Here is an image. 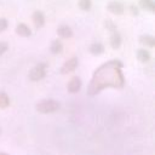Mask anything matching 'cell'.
Wrapping results in <instances>:
<instances>
[{
    "mask_svg": "<svg viewBox=\"0 0 155 155\" xmlns=\"http://www.w3.org/2000/svg\"><path fill=\"white\" fill-rule=\"evenodd\" d=\"M59 108V103L54 99H42L36 103L35 109L36 111L41 114H48V113H54Z\"/></svg>",
    "mask_w": 155,
    "mask_h": 155,
    "instance_id": "cell-1",
    "label": "cell"
},
{
    "mask_svg": "<svg viewBox=\"0 0 155 155\" xmlns=\"http://www.w3.org/2000/svg\"><path fill=\"white\" fill-rule=\"evenodd\" d=\"M46 75V64L45 63H39L36 64L30 71H29V79L31 81H39L44 79Z\"/></svg>",
    "mask_w": 155,
    "mask_h": 155,
    "instance_id": "cell-2",
    "label": "cell"
},
{
    "mask_svg": "<svg viewBox=\"0 0 155 155\" xmlns=\"http://www.w3.org/2000/svg\"><path fill=\"white\" fill-rule=\"evenodd\" d=\"M78 63H79L78 58H76V57H71L70 59L65 61V63L62 65V68H61V73H62V74H68V73L74 71L75 68L78 67Z\"/></svg>",
    "mask_w": 155,
    "mask_h": 155,
    "instance_id": "cell-3",
    "label": "cell"
},
{
    "mask_svg": "<svg viewBox=\"0 0 155 155\" xmlns=\"http://www.w3.org/2000/svg\"><path fill=\"white\" fill-rule=\"evenodd\" d=\"M80 88H81V80H80V78H79V76L71 78V79L69 80L68 85H67L68 92H70V93H76Z\"/></svg>",
    "mask_w": 155,
    "mask_h": 155,
    "instance_id": "cell-4",
    "label": "cell"
},
{
    "mask_svg": "<svg viewBox=\"0 0 155 155\" xmlns=\"http://www.w3.org/2000/svg\"><path fill=\"white\" fill-rule=\"evenodd\" d=\"M108 11H110L114 15H122L124 13V5L119 1H110L107 5Z\"/></svg>",
    "mask_w": 155,
    "mask_h": 155,
    "instance_id": "cell-5",
    "label": "cell"
},
{
    "mask_svg": "<svg viewBox=\"0 0 155 155\" xmlns=\"http://www.w3.org/2000/svg\"><path fill=\"white\" fill-rule=\"evenodd\" d=\"M57 34L63 38V39H68V38H71L73 36V30L70 27L65 25V24H62L57 28Z\"/></svg>",
    "mask_w": 155,
    "mask_h": 155,
    "instance_id": "cell-6",
    "label": "cell"
},
{
    "mask_svg": "<svg viewBox=\"0 0 155 155\" xmlns=\"http://www.w3.org/2000/svg\"><path fill=\"white\" fill-rule=\"evenodd\" d=\"M33 23L36 28H41L45 24V16L41 11H35L33 13Z\"/></svg>",
    "mask_w": 155,
    "mask_h": 155,
    "instance_id": "cell-7",
    "label": "cell"
},
{
    "mask_svg": "<svg viewBox=\"0 0 155 155\" xmlns=\"http://www.w3.org/2000/svg\"><path fill=\"white\" fill-rule=\"evenodd\" d=\"M16 33L19 35V36H24V38H27V36H29L30 35V28L25 24V23H19V24H17V27H16Z\"/></svg>",
    "mask_w": 155,
    "mask_h": 155,
    "instance_id": "cell-8",
    "label": "cell"
},
{
    "mask_svg": "<svg viewBox=\"0 0 155 155\" xmlns=\"http://www.w3.org/2000/svg\"><path fill=\"white\" fill-rule=\"evenodd\" d=\"M120 45H121V36L116 30H113L110 36V46L113 48H119Z\"/></svg>",
    "mask_w": 155,
    "mask_h": 155,
    "instance_id": "cell-9",
    "label": "cell"
},
{
    "mask_svg": "<svg viewBox=\"0 0 155 155\" xmlns=\"http://www.w3.org/2000/svg\"><path fill=\"white\" fill-rule=\"evenodd\" d=\"M90 52L93 56H99V54H102L104 52V46L101 42H93L90 46Z\"/></svg>",
    "mask_w": 155,
    "mask_h": 155,
    "instance_id": "cell-10",
    "label": "cell"
},
{
    "mask_svg": "<svg viewBox=\"0 0 155 155\" xmlns=\"http://www.w3.org/2000/svg\"><path fill=\"white\" fill-rule=\"evenodd\" d=\"M139 6L149 12H154L155 11V4L153 0H139Z\"/></svg>",
    "mask_w": 155,
    "mask_h": 155,
    "instance_id": "cell-11",
    "label": "cell"
},
{
    "mask_svg": "<svg viewBox=\"0 0 155 155\" xmlns=\"http://www.w3.org/2000/svg\"><path fill=\"white\" fill-rule=\"evenodd\" d=\"M139 42L142 45H147L149 47H153L155 45V39L151 36V35H148V34H144L142 36H139Z\"/></svg>",
    "mask_w": 155,
    "mask_h": 155,
    "instance_id": "cell-12",
    "label": "cell"
},
{
    "mask_svg": "<svg viewBox=\"0 0 155 155\" xmlns=\"http://www.w3.org/2000/svg\"><path fill=\"white\" fill-rule=\"evenodd\" d=\"M50 50H51V52L53 54H58V53H61L63 51V45H62V42L59 40H53L51 46H50Z\"/></svg>",
    "mask_w": 155,
    "mask_h": 155,
    "instance_id": "cell-13",
    "label": "cell"
},
{
    "mask_svg": "<svg viewBox=\"0 0 155 155\" xmlns=\"http://www.w3.org/2000/svg\"><path fill=\"white\" fill-rule=\"evenodd\" d=\"M137 58H138L142 63H147V62L150 59V52L147 51V50L140 48V50L137 51Z\"/></svg>",
    "mask_w": 155,
    "mask_h": 155,
    "instance_id": "cell-14",
    "label": "cell"
},
{
    "mask_svg": "<svg viewBox=\"0 0 155 155\" xmlns=\"http://www.w3.org/2000/svg\"><path fill=\"white\" fill-rule=\"evenodd\" d=\"M8 105H10V98H8V96L4 91H0V109H5Z\"/></svg>",
    "mask_w": 155,
    "mask_h": 155,
    "instance_id": "cell-15",
    "label": "cell"
},
{
    "mask_svg": "<svg viewBox=\"0 0 155 155\" xmlns=\"http://www.w3.org/2000/svg\"><path fill=\"white\" fill-rule=\"evenodd\" d=\"M79 7L84 11H88L91 8V0H79Z\"/></svg>",
    "mask_w": 155,
    "mask_h": 155,
    "instance_id": "cell-16",
    "label": "cell"
},
{
    "mask_svg": "<svg viewBox=\"0 0 155 155\" xmlns=\"http://www.w3.org/2000/svg\"><path fill=\"white\" fill-rule=\"evenodd\" d=\"M7 25H8L7 19L6 18H0V33H2L7 28Z\"/></svg>",
    "mask_w": 155,
    "mask_h": 155,
    "instance_id": "cell-17",
    "label": "cell"
},
{
    "mask_svg": "<svg viewBox=\"0 0 155 155\" xmlns=\"http://www.w3.org/2000/svg\"><path fill=\"white\" fill-rule=\"evenodd\" d=\"M7 48H8L7 42H5V41H0V56L4 54V53L7 51Z\"/></svg>",
    "mask_w": 155,
    "mask_h": 155,
    "instance_id": "cell-18",
    "label": "cell"
},
{
    "mask_svg": "<svg viewBox=\"0 0 155 155\" xmlns=\"http://www.w3.org/2000/svg\"><path fill=\"white\" fill-rule=\"evenodd\" d=\"M105 28H107V29H109L110 31L116 30V27H115V24H114L111 21H105Z\"/></svg>",
    "mask_w": 155,
    "mask_h": 155,
    "instance_id": "cell-19",
    "label": "cell"
},
{
    "mask_svg": "<svg viewBox=\"0 0 155 155\" xmlns=\"http://www.w3.org/2000/svg\"><path fill=\"white\" fill-rule=\"evenodd\" d=\"M130 8H131V11H132V15H133V16H137V15H138V10H137L134 6H130Z\"/></svg>",
    "mask_w": 155,
    "mask_h": 155,
    "instance_id": "cell-20",
    "label": "cell"
}]
</instances>
